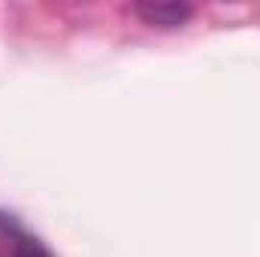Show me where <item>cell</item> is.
<instances>
[{"instance_id":"cell-1","label":"cell","mask_w":260,"mask_h":257,"mask_svg":"<svg viewBox=\"0 0 260 257\" xmlns=\"http://www.w3.org/2000/svg\"><path fill=\"white\" fill-rule=\"evenodd\" d=\"M133 12L151 27H182L185 21H191L194 6L182 0H142L133 3Z\"/></svg>"},{"instance_id":"cell-2","label":"cell","mask_w":260,"mask_h":257,"mask_svg":"<svg viewBox=\"0 0 260 257\" xmlns=\"http://www.w3.org/2000/svg\"><path fill=\"white\" fill-rule=\"evenodd\" d=\"M12 257H52V254H49L40 242L18 236V239H15V248H12Z\"/></svg>"},{"instance_id":"cell-3","label":"cell","mask_w":260,"mask_h":257,"mask_svg":"<svg viewBox=\"0 0 260 257\" xmlns=\"http://www.w3.org/2000/svg\"><path fill=\"white\" fill-rule=\"evenodd\" d=\"M0 227H9V224H6V221H3V218H0Z\"/></svg>"}]
</instances>
